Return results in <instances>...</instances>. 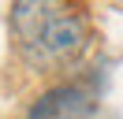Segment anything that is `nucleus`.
Returning <instances> with one entry per match:
<instances>
[{"label": "nucleus", "mask_w": 123, "mask_h": 119, "mask_svg": "<svg viewBox=\"0 0 123 119\" xmlns=\"http://www.w3.org/2000/svg\"><path fill=\"white\" fill-rule=\"evenodd\" d=\"M8 19L19 56L34 71H63L90 48V19L82 7L56 0H19L11 4Z\"/></svg>", "instance_id": "f257e3e1"}, {"label": "nucleus", "mask_w": 123, "mask_h": 119, "mask_svg": "<svg viewBox=\"0 0 123 119\" xmlns=\"http://www.w3.org/2000/svg\"><path fill=\"white\" fill-rule=\"evenodd\" d=\"M23 119H97V97L82 82H56L30 101Z\"/></svg>", "instance_id": "f03ea898"}]
</instances>
